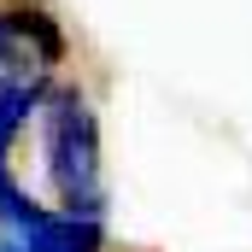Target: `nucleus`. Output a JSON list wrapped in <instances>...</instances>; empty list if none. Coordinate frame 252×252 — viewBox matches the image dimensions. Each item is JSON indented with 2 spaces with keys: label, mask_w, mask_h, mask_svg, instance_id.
Returning a JSON list of instances; mask_svg holds the SVG:
<instances>
[{
  "label": "nucleus",
  "mask_w": 252,
  "mask_h": 252,
  "mask_svg": "<svg viewBox=\"0 0 252 252\" xmlns=\"http://www.w3.org/2000/svg\"><path fill=\"white\" fill-rule=\"evenodd\" d=\"M70 64V30L47 0H0V164H18L41 94Z\"/></svg>",
  "instance_id": "2"
},
{
  "label": "nucleus",
  "mask_w": 252,
  "mask_h": 252,
  "mask_svg": "<svg viewBox=\"0 0 252 252\" xmlns=\"http://www.w3.org/2000/svg\"><path fill=\"white\" fill-rule=\"evenodd\" d=\"M24 141H35V182H41L47 205L76 211V217H106L112 211L106 135H100V112H94V100H88L82 82L59 76L41 94Z\"/></svg>",
  "instance_id": "1"
},
{
  "label": "nucleus",
  "mask_w": 252,
  "mask_h": 252,
  "mask_svg": "<svg viewBox=\"0 0 252 252\" xmlns=\"http://www.w3.org/2000/svg\"><path fill=\"white\" fill-rule=\"evenodd\" d=\"M0 252H112V235L106 217L59 211L18 176V164H0Z\"/></svg>",
  "instance_id": "3"
}]
</instances>
